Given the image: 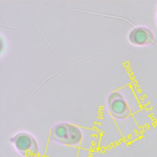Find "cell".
Wrapping results in <instances>:
<instances>
[{"instance_id": "cell-2", "label": "cell", "mask_w": 157, "mask_h": 157, "mask_svg": "<svg viewBox=\"0 0 157 157\" xmlns=\"http://www.w3.org/2000/svg\"><path fill=\"white\" fill-rule=\"evenodd\" d=\"M10 140L15 148L26 157L35 156L39 151V146L36 139L29 133L19 132Z\"/></svg>"}, {"instance_id": "cell-1", "label": "cell", "mask_w": 157, "mask_h": 157, "mask_svg": "<svg viewBox=\"0 0 157 157\" xmlns=\"http://www.w3.org/2000/svg\"><path fill=\"white\" fill-rule=\"evenodd\" d=\"M83 134L80 129L68 123H59L52 128L50 138L51 140L67 145H77L82 139Z\"/></svg>"}, {"instance_id": "cell-3", "label": "cell", "mask_w": 157, "mask_h": 157, "mask_svg": "<svg viewBox=\"0 0 157 157\" xmlns=\"http://www.w3.org/2000/svg\"><path fill=\"white\" fill-rule=\"evenodd\" d=\"M107 107L110 114L115 118L124 119L130 115L126 101L118 92L115 91L109 94L107 98Z\"/></svg>"}]
</instances>
